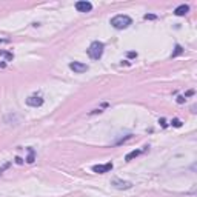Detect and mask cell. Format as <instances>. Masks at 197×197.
Returning a JSON list of instances; mask_svg holds the SVG:
<instances>
[{"instance_id":"6da1fadb","label":"cell","mask_w":197,"mask_h":197,"mask_svg":"<svg viewBox=\"0 0 197 197\" xmlns=\"http://www.w3.org/2000/svg\"><path fill=\"white\" fill-rule=\"evenodd\" d=\"M131 23H132L131 17L129 15H123V14L115 15V17H112V19H111V25L114 26L115 29H125V28H128Z\"/></svg>"},{"instance_id":"7a4b0ae2","label":"cell","mask_w":197,"mask_h":197,"mask_svg":"<svg viewBox=\"0 0 197 197\" xmlns=\"http://www.w3.org/2000/svg\"><path fill=\"white\" fill-rule=\"evenodd\" d=\"M103 48L105 46H103L102 42H93L91 45H89V48H88V56L93 60H98L103 56Z\"/></svg>"},{"instance_id":"3957f363","label":"cell","mask_w":197,"mask_h":197,"mask_svg":"<svg viewBox=\"0 0 197 197\" xmlns=\"http://www.w3.org/2000/svg\"><path fill=\"white\" fill-rule=\"evenodd\" d=\"M69 68L73 69L74 73H77V74H82V73H85V71H88V65L80 63V62H71Z\"/></svg>"},{"instance_id":"277c9868","label":"cell","mask_w":197,"mask_h":197,"mask_svg":"<svg viewBox=\"0 0 197 197\" xmlns=\"http://www.w3.org/2000/svg\"><path fill=\"white\" fill-rule=\"evenodd\" d=\"M26 105L37 108V106H42V105H43V98H42L40 96H31V97L26 98Z\"/></svg>"},{"instance_id":"5b68a950","label":"cell","mask_w":197,"mask_h":197,"mask_svg":"<svg viewBox=\"0 0 197 197\" xmlns=\"http://www.w3.org/2000/svg\"><path fill=\"white\" fill-rule=\"evenodd\" d=\"M112 169V163L108 162V163H105V165H94L93 166V171L97 173V174H103V173H108Z\"/></svg>"},{"instance_id":"8992f818","label":"cell","mask_w":197,"mask_h":197,"mask_svg":"<svg viewBox=\"0 0 197 197\" xmlns=\"http://www.w3.org/2000/svg\"><path fill=\"white\" fill-rule=\"evenodd\" d=\"M76 10L80 11V12H89V11L93 10V5L89 3V2H86V0H82V2H77L76 3Z\"/></svg>"},{"instance_id":"52a82bcc","label":"cell","mask_w":197,"mask_h":197,"mask_svg":"<svg viewBox=\"0 0 197 197\" xmlns=\"http://www.w3.org/2000/svg\"><path fill=\"white\" fill-rule=\"evenodd\" d=\"M112 186L117 188V190H129V188L132 186L131 182H125V180H119V179H115V180H112Z\"/></svg>"},{"instance_id":"ba28073f","label":"cell","mask_w":197,"mask_h":197,"mask_svg":"<svg viewBox=\"0 0 197 197\" xmlns=\"http://www.w3.org/2000/svg\"><path fill=\"white\" fill-rule=\"evenodd\" d=\"M188 11H190V6H188V5H180V6L176 8L174 14H176V15H185Z\"/></svg>"},{"instance_id":"9c48e42d","label":"cell","mask_w":197,"mask_h":197,"mask_svg":"<svg viewBox=\"0 0 197 197\" xmlns=\"http://www.w3.org/2000/svg\"><path fill=\"white\" fill-rule=\"evenodd\" d=\"M140 154H142V149H134V151H131L129 154H126L125 160H126V162H129V160H132L134 157H137V156H140Z\"/></svg>"},{"instance_id":"30bf717a","label":"cell","mask_w":197,"mask_h":197,"mask_svg":"<svg viewBox=\"0 0 197 197\" xmlns=\"http://www.w3.org/2000/svg\"><path fill=\"white\" fill-rule=\"evenodd\" d=\"M182 52H183L182 46H180V45H177V46H176V51L173 52V56H171V57H177L179 54H182Z\"/></svg>"},{"instance_id":"8fae6325","label":"cell","mask_w":197,"mask_h":197,"mask_svg":"<svg viewBox=\"0 0 197 197\" xmlns=\"http://www.w3.org/2000/svg\"><path fill=\"white\" fill-rule=\"evenodd\" d=\"M171 125H173V126H176V128H180V126H182V120H179V119H174V120L171 122Z\"/></svg>"},{"instance_id":"7c38bea8","label":"cell","mask_w":197,"mask_h":197,"mask_svg":"<svg viewBox=\"0 0 197 197\" xmlns=\"http://www.w3.org/2000/svg\"><path fill=\"white\" fill-rule=\"evenodd\" d=\"M26 162H28V163L34 162V151L32 149H29V156H28V159H26Z\"/></svg>"},{"instance_id":"4fadbf2b","label":"cell","mask_w":197,"mask_h":197,"mask_svg":"<svg viewBox=\"0 0 197 197\" xmlns=\"http://www.w3.org/2000/svg\"><path fill=\"white\" fill-rule=\"evenodd\" d=\"M145 19H146V20H154V19H156V15H153V14H146V15H145Z\"/></svg>"},{"instance_id":"5bb4252c","label":"cell","mask_w":197,"mask_h":197,"mask_svg":"<svg viewBox=\"0 0 197 197\" xmlns=\"http://www.w3.org/2000/svg\"><path fill=\"white\" fill-rule=\"evenodd\" d=\"M159 123L162 125L163 128H166V120H165V119H160V120H159Z\"/></svg>"},{"instance_id":"9a60e30c","label":"cell","mask_w":197,"mask_h":197,"mask_svg":"<svg viewBox=\"0 0 197 197\" xmlns=\"http://www.w3.org/2000/svg\"><path fill=\"white\" fill-rule=\"evenodd\" d=\"M177 102H179V103H183V102H185V97H183V96H179V97H177Z\"/></svg>"},{"instance_id":"2e32d148","label":"cell","mask_w":197,"mask_h":197,"mask_svg":"<svg viewBox=\"0 0 197 197\" xmlns=\"http://www.w3.org/2000/svg\"><path fill=\"white\" fill-rule=\"evenodd\" d=\"M128 56H129V57H136L137 52H132V51H131V52H128Z\"/></svg>"},{"instance_id":"e0dca14e","label":"cell","mask_w":197,"mask_h":197,"mask_svg":"<svg viewBox=\"0 0 197 197\" xmlns=\"http://www.w3.org/2000/svg\"><path fill=\"white\" fill-rule=\"evenodd\" d=\"M15 162H17V163H19V165H22V163H23V160H22L20 157H17V159H15Z\"/></svg>"},{"instance_id":"ac0fdd59","label":"cell","mask_w":197,"mask_h":197,"mask_svg":"<svg viewBox=\"0 0 197 197\" xmlns=\"http://www.w3.org/2000/svg\"><path fill=\"white\" fill-rule=\"evenodd\" d=\"M3 42H6V40H3V39H0V43H3Z\"/></svg>"}]
</instances>
